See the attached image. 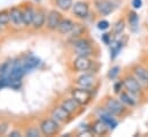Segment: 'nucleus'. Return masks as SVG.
Here are the masks:
<instances>
[{"mask_svg": "<svg viewBox=\"0 0 148 137\" xmlns=\"http://www.w3.org/2000/svg\"><path fill=\"white\" fill-rule=\"evenodd\" d=\"M129 108L126 105L122 103L119 99L114 98V97H107L105 99L103 104V109H106L108 113H110L111 115H114L115 118H124L125 115L129 114Z\"/></svg>", "mask_w": 148, "mask_h": 137, "instance_id": "obj_1", "label": "nucleus"}, {"mask_svg": "<svg viewBox=\"0 0 148 137\" xmlns=\"http://www.w3.org/2000/svg\"><path fill=\"white\" fill-rule=\"evenodd\" d=\"M123 81V84H124V89L126 91H129L132 96H134L138 100L140 99H144L145 95H146V91L144 90V88L140 85V83L136 80V77L130 73L125 74L122 78Z\"/></svg>", "mask_w": 148, "mask_h": 137, "instance_id": "obj_2", "label": "nucleus"}, {"mask_svg": "<svg viewBox=\"0 0 148 137\" xmlns=\"http://www.w3.org/2000/svg\"><path fill=\"white\" fill-rule=\"evenodd\" d=\"M74 50L77 55L90 57L94 53V43L88 38H77L74 42Z\"/></svg>", "mask_w": 148, "mask_h": 137, "instance_id": "obj_3", "label": "nucleus"}, {"mask_svg": "<svg viewBox=\"0 0 148 137\" xmlns=\"http://www.w3.org/2000/svg\"><path fill=\"white\" fill-rule=\"evenodd\" d=\"M131 74L136 77V80L140 83V85L144 88V90L148 91V69L140 65V64H134L131 66Z\"/></svg>", "mask_w": 148, "mask_h": 137, "instance_id": "obj_4", "label": "nucleus"}, {"mask_svg": "<svg viewBox=\"0 0 148 137\" xmlns=\"http://www.w3.org/2000/svg\"><path fill=\"white\" fill-rule=\"evenodd\" d=\"M39 129L44 136H53L59 133L60 125L55 119H45L41 121Z\"/></svg>", "mask_w": 148, "mask_h": 137, "instance_id": "obj_5", "label": "nucleus"}, {"mask_svg": "<svg viewBox=\"0 0 148 137\" xmlns=\"http://www.w3.org/2000/svg\"><path fill=\"white\" fill-rule=\"evenodd\" d=\"M71 96L75 98L79 104H82L83 106H86L87 104L92 100L93 97V92L91 89H84V88H75L71 91Z\"/></svg>", "mask_w": 148, "mask_h": 137, "instance_id": "obj_6", "label": "nucleus"}, {"mask_svg": "<svg viewBox=\"0 0 148 137\" xmlns=\"http://www.w3.org/2000/svg\"><path fill=\"white\" fill-rule=\"evenodd\" d=\"M93 61L90 59V57L86 55H77L75 58L73 66L76 71H87L92 68Z\"/></svg>", "mask_w": 148, "mask_h": 137, "instance_id": "obj_7", "label": "nucleus"}, {"mask_svg": "<svg viewBox=\"0 0 148 137\" xmlns=\"http://www.w3.org/2000/svg\"><path fill=\"white\" fill-rule=\"evenodd\" d=\"M61 21H62V14L53 9L46 16V27L49 30H58V27Z\"/></svg>", "mask_w": 148, "mask_h": 137, "instance_id": "obj_8", "label": "nucleus"}, {"mask_svg": "<svg viewBox=\"0 0 148 137\" xmlns=\"http://www.w3.org/2000/svg\"><path fill=\"white\" fill-rule=\"evenodd\" d=\"M76 84L79 88L92 90L97 84V77L93 74H83L76 80Z\"/></svg>", "mask_w": 148, "mask_h": 137, "instance_id": "obj_9", "label": "nucleus"}, {"mask_svg": "<svg viewBox=\"0 0 148 137\" xmlns=\"http://www.w3.org/2000/svg\"><path fill=\"white\" fill-rule=\"evenodd\" d=\"M94 6H95V9L102 16L109 15L115 9V5L110 0H94Z\"/></svg>", "mask_w": 148, "mask_h": 137, "instance_id": "obj_10", "label": "nucleus"}, {"mask_svg": "<svg viewBox=\"0 0 148 137\" xmlns=\"http://www.w3.org/2000/svg\"><path fill=\"white\" fill-rule=\"evenodd\" d=\"M52 116L53 119H55L59 123H68L71 120V114L61 105L55 107L52 111Z\"/></svg>", "mask_w": 148, "mask_h": 137, "instance_id": "obj_11", "label": "nucleus"}, {"mask_svg": "<svg viewBox=\"0 0 148 137\" xmlns=\"http://www.w3.org/2000/svg\"><path fill=\"white\" fill-rule=\"evenodd\" d=\"M91 131L93 135L97 136H106L109 134L110 129L107 127V125L99 118L98 120H95L92 125H91Z\"/></svg>", "mask_w": 148, "mask_h": 137, "instance_id": "obj_12", "label": "nucleus"}, {"mask_svg": "<svg viewBox=\"0 0 148 137\" xmlns=\"http://www.w3.org/2000/svg\"><path fill=\"white\" fill-rule=\"evenodd\" d=\"M73 12L79 19H86L90 13V6L85 1H77L73 5Z\"/></svg>", "mask_w": 148, "mask_h": 137, "instance_id": "obj_13", "label": "nucleus"}, {"mask_svg": "<svg viewBox=\"0 0 148 137\" xmlns=\"http://www.w3.org/2000/svg\"><path fill=\"white\" fill-rule=\"evenodd\" d=\"M62 106L73 115V114H78V113H80L82 111H83V105L82 104H79L75 98H68V99H64L63 102H62Z\"/></svg>", "mask_w": 148, "mask_h": 137, "instance_id": "obj_14", "label": "nucleus"}, {"mask_svg": "<svg viewBox=\"0 0 148 137\" xmlns=\"http://www.w3.org/2000/svg\"><path fill=\"white\" fill-rule=\"evenodd\" d=\"M9 15H10V22L14 27L24 26V23H23V12H22L21 8H18V7L10 8Z\"/></svg>", "mask_w": 148, "mask_h": 137, "instance_id": "obj_15", "label": "nucleus"}, {"mask_svg": "<svg viewBox=\"0 0 148 137\" xmlns=\"http://www.w3.org/2000/svg\"><path fill=\"white\" fill-rule=\"evenodd\" d=\"M118 96H119L118 99L124 104V105H126L127 107H130V108L136 107V106L138 105V103H139V100H138L134 96H132L129 91H126L125 89H124L123 91H121V93H119Z\"/></svg>", "mask_w": 148, "mask_h": 137, "instance_id": "obj_16", "label": "nucleus"}, {"mask_svg": "<svg viewBox=\"0 0 148 137\" xmlns=\"http://www.w3.org/2000/svg\"><path fill=\"white\" fill-rule=\"evenodd\" d=\"M99 118L107 125V127L112 130V129H115L116 127H117V125H118V122H117V120H116V118L114 116V115H111L110 113H108L106 109H103L101 113H100V115H99Z\"/></svg>", "mask_w": 148, "mask_h": 137, "instance_id": "obj_17", "label": "nucleus"}, {"mask_svg": "<svg viewBox=\"0 0 148 137\" xmlns=\"http://www.w3.org/2000/svg\"><path fill=\"white\" fill-rule=\"evenodd\" d=\"M74 26L75 23L71 20H69V19H62V21L60 22V24L58 27V31L62 35L70 34L71 30H73V28H74Z\"/></svg>", "mask_w": 148, "mask_h": 137, "instance_id": "obj_18", "label": "nucleus"}, {"mask_svg": "<svg viewBox=\"0 0 148 137\" xmlns=\"http://www.w3.org/2000/svg\"><path fill=\"white\" fill-rule=\"evenodd\" d=\"M22 61H23V66H24L25 71H30L32 69H36L40 64V60L38 58H36L35 55H28Z\"/></svg>", "mask_w": 148, "mask_h": 137, "instance_id": "obj_19", "label": "nucleus"}, {"mask_svg": "<svg viewBox=\"0 0 148 137\" xmlns=\"http://www.w3.org/2000/svg\"><path fill=\"white\" fill-rule=\"evenodd\" d=\"M46 24V15L42 10H38L35 13V17H34V22L32 26L35 29H40Z\"/></svg>", "mask_w": 148, "mask_h": 137, "instance_id": "obj_20", "label": "nucleus"}, {"mask_svg": "<svg viewBox=\"0 0 148 137\" xmlns=\"http://www.w3.org/2000/svg\"><path fill=\"white\" fill-rule=\"evenodd\" d=\"M23 23L25 27H30L32 26V22H34V17H35V12L32 8L30 7H27L24 8L23 10Z\"/></svg>", "mask_w": 148, "mask_h": 137, "instance_id": "obj_21", "label": "nucleus"}, {"mask_svg": "<svg viewBox=\"0 0 148 137\" xmlns=\"http://www.w3.org/2000/svg\"><path fill=\"white\" fill-rule=\"evenodd\" d=\"M125 20L124 19H119L115 24H114V27H112V37H119V36H122V34L124 33V30H125Z\"/></svg>", "mask_w": 148, "mask_h": 137, "instance_id": "obj_22", "label": "nucleus"}, {"mask_svg": "<svg viewBox=\"0 0 148 137\" xmlns=\"http://www.w3.org/2000/svg\"><path fill=\"white\" fill-rule=\"evenodd\" d=\"M123 46H124V43H123L122 40H116V42L112 44L111 50H110V59L111 60L116 59V57L121 53V51H122Z\"/></svg>", "mask_w": 148, "mask_h": 137, "instance_id": "obj_23", "label": "nucleus"}, {"mask_svg": "<svg viewBox=\"0 0 148 137\" xmlns=\"http://www.w3.org/2000/svg\"><path fill=\"white\" fill-rule=\"evenodd\" d=\"M86 33V27L84 26V24H82V23H75L74 28H73V30H71V37L73 38H79L80 36H83V35Z\"/></svg>", "mask_w": 148, "mask_h": 137, "instance_id": "obj_24", "label": "nucleus"}, {"mask_svg": "<svg viewBox=\"0 0 148 137\" xmlns=\"http://www.w3.org/2000/svg\"><path fill=\"white\" fill-rule=\"evenodd\" d=\"M73 5V0H56V6L62 10H69Z\"/></svg>", "mask_w": 148, "mask_h": 137, "instance_id": "obj_25", "label": "nucleus"}, {"mask_svg": "<svg viewBox=\"0 0 148 137\" xmlns=\"http://www.w3.org/2000/svg\"><path fill=\"white\" fill-rule=\"evenodd\" d=\"M127 21H129V24L134 28V27L138 24V21H139L138 14H137L134 10H130L129 14H127Z\"/></svg>", "mask_w": 148, "mask_h": 137, "instance_id": "obj_26", "label": "nucleus"}, {"mask_svg": "<svg viewBox=\"0 0 148 137\" xmlns=\"http://www.w3.org/2000/svg\"><path fill=\"white\" fill-rule=\"evenodd\" d=\"M10 22V15L9 10H0V26H7Z\"/></svg>", "mask_w": 148, "mask_h": 137, "instance_id": "obj_27", "label": "nucleus"}, {"mask_svg": "<svg viewBox=\"0 0 148 137\" xmlns=\"http://www.w3.org/2000/svg\"><path fill=\"white\" fill-rule=\"evenodd\" d=\"M119 71H121V68H119L118 66L112 67V68L109 70V73H108V78H109V80H115V78L119 75Z\"/></svg>", "mask_w": 148, "mask_h": 137, "instance_id": "obj_28", "label": "nucleus"}, {"mask_svg": "<svg viewBox=\"0 0 148 137\" xmlns=\"http://www.w3.org/2000/svg\"><path fill=\"white\" fill-rule=\"evenodd\" d=\"M123 90H124V84H123V81H122V80L118 81V82H116V83L114 84V92H115L116 95H119L121 91H123Z\"/></svg>", "mask_w": 148, "mask_h": 137, "instance_id": "obj_29", "label": "nucleus"}, {"mask_svg": "<svg viewBox=\"0 0 148 137\" xmlns=\"http://www.w3.org/2000/svg\"><path fill=\"white\" fill-rule=\"evenodd\" d=\"M40 134H41V131H40V129L38 130L37 128H30L27 133H25V136L28 137H39L40 136Z\"/></svg>", "mask_w": 148, "mask_h": 137, "instance_id": "obj_30", "label": "nucleus"}, {"mask_svg": "<svg viewBox=\"0 0 148 137\" xmlns=\"http://www.w3.org/2000/svg\"><path fill=\"white\" fill-rule=\"evenodd\" d=\"M109 28V22L107 20H101L98 22V29L100 30H107Z\"/></svg>", "mask_w": 148, "mask_h": 137, "instance_id": "obj_31", "label": "nucleus"}, {"mask_svg": "<svg viewBox=\"0 0 148 137\" xmlns=\"http://www.w3.org/2000/svg\"><path fill=\"white\" fill-rule=\"evenodd\" d=\"M102 40L107 45L111 44V34H103L102 35Z\"/></svg>", "mask_w": 148, "mask_h": 137, "instance_id": "obj_32", "label": "nucleus"}, {"mask_svg": "<svg viewBox=\"0 0 148 137\" xmlns=\"http://www.w3.org/2000/svg\"><path fill=\"white\" fill-rule=\"evenodd\" d=\"M141 6H143L141 0H132V7L134 9H139V8H141Z\"/></svg>", "mask_w": 148, "mask_h": 137, "instance_id": "obj_33", "label": "nucleus"}, {"mask_svg": "<svg viewBox=\"0 0 148 137\" xmlns=\"http://www.w3.org/2000/svg\"><path fill=\"white\" fill-rule=\"evenodd\" d=\"M7 129H8V125L7 123H1L0 125V135H3Z\"/></svg>", "mask_w": 148, "mask_h": 137, "instance_id": "obj_34", "label": "nucleus"}, {"mask_svg": "<svg viewBox=\"0 0 148 137\" xmlns=\"http://www.w3.org/2000/svg\"><path fill=\"white\" fill-rule=\"evenodd\" d=\"M9 136H12V137H18V136H21V133H20V131H17V130H14V131H12V133L9 134Z\"/></svg>", "mask_w": 148, "mask_h": 137, "instance_id": "obj_35", "label": "nucleus"}, {"mask_svg": "<svg viewBox=\"0 0 148 137\" xmlns=\"http://www.w3.org/2000/svg\"><path fill=\"white\" fill-rule=\"evenodd\" d=\"M36 1H40V0H36Z\"/></svg>", "mask_w": 148, "mask_h": 137, "instance_id": "obj_36", "label": "nucleus"}, {"mask_svg": "<svg viewBox=\"0 0 148 137\" xmlns=\"http://www.w3.org/2000/svg\"><path fill=\"white\" fill-rule=\"evenodd\" d=\"M0 29H1V26H0Z\"/></svg>", "mask_w": 148, "mask_h": 137, "instance_id": "obj_37", "label": "nucleus"}, {"mask_svg": "<svg viewBox=\"0 0 148 137\" xmlns=\"http://www.w3.org/2000/svg\"><path fill=\"white\" fill-rule=\"evenodd\" d=\"M147 21H148V19H147Z\"/></svg>", "mask_w": 148, "mask_h": 137, "instance_id": "obj_38", "label": "nucleus"}]
</instances>
